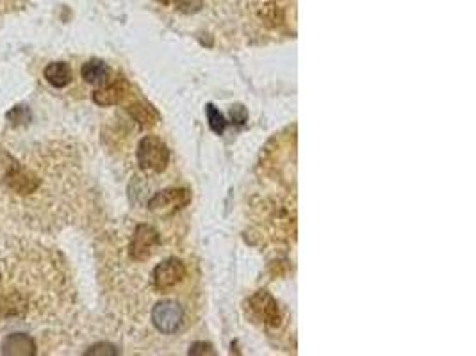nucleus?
I'll list each match as a JSON object with an SVG mask.
<instances>
[{"mask_svg":"<svg viewBox=\"0 0 476 356\" xmlns=\"http://www.w3.org/2000/svg\"><path fill=\"white\" fill-rule=\"evenodd\" d=\"M230 116H232V120H236L237 123H244V121H247V110H244L243 105H236L230 110Z\"/></svg>","mask_w":476,"mask_h":356,"instance_id":"dca6fc26","label":"nucleus"},{"mask_svg":"<svg viewBox=\"0 0 476 356\" xmlns=\"http://www.w3.org/2000/svg\"><path fill=\"white\" fill-rule=\"evenodd\" d=\"M125 96H129V85H127V82L122 80V78L109 82V84L102 85L98 91L93 93L95 103L104 107L120 103Z\"/></svg>","mask_w":476,"mask_h":356,"instance_id":"1a4fd4ad","label":"nucleus"},{"mask_svg":"<svg viewBox=\"0 0 476 356\" xmlns=\"http://www.w3.org/2000/svg\"><path fill=\"white\" fill-rule=\"evenodd\" d=\"M205 112H207L209 127L212 128V132H216V134H223V130H225L227 127V121L225 117H223V114L219 112L212 103H209V105L205 107Z\"/></svg>","mask_w":476,"mask_h":356,"instance_id":"ddd939ff","label":"nucleus"},{"mask_svg":"<svg viewBox=\"0 0 476 356\" xmlns=\"http://www.w3.org/2000/svg\"><path fill=\"white\" fill-rule=\"evenodd\" d=\"M136 159L141 169L161 173L170 162V150L157 135H147L138 145Z\"/></svg>","mask_w":476,"mask_h":356,"instance_id":"f257e3e1","label":"nucleus"},{"mask_svg":"<svg viewBox=\"0 0 476 356\" xmlns=\"http://www.w3.org/2000/svg\"><path fill=\"white\" fill-rule=\"evenodd\" d=\"M0 278H2V276H0Z\"/></svg>","mask_w":476,"mask_h":356,"instance_id":"f3484780","label":"nucleus"},{"mask_svg":"<svg viewBox=\"0 0 476 356\" xmlns=\"http://www.w3.org/2000/svg\"><path fill=\"white\" fill-rule=\"evenodd\" d=\"M129 112L134 120L140 121V123L145 125V127H148V125H152L155 120H157L155 110L152 109L150 105H143V103H133V105L129 107Z\"/></svg>","mask_w":476,"mask_h":356,"instance_id":"f8f14e48","label":"nucleus"},{"mask_svg":"<svg viewBox=\"0 0 476 356\" xmlns=\"http://www.w3.org/2000/svg\"><path fill=\"white\" fill-rule=\"evenodd\" d=\"M191 201L190 189H168V191L157 192L154 198L148 201V209L154 212L170 214L175 210L184 209Z\"/></svg>","mask_w":476,"mask_h":356,"instance_id":"0eeeda50","label":"nucleus"},{"mask_svg":"<svg viewBox=\"0 0 476 356\" xmlns=\"http://www.w3.org/2000/svg\"><path fill=\"white\" fill-rule=\"evenodd\" d=\"M184 310L175 301H161L152 308V324L161 333L172 335L182 326Z\"/></svg>","mask_w":476,"mask_h":356,"instance_id":"20e7f679","label":"nucleus"},{"mask_svg":"<svg viewBox=\"0 0 476 356\" xmlns=\"http://www.w3.org/2000/svg\"><path fill=\"white\" fill-rule=\"evenodd\" d=\"M159 242H161V237H159V231L154 226L138 224L136 230H134L133 241H130V256L136 262H145L157 251Z\"/></svg>","mask_w":476,"mask_h":356,"instance_id":"7ed1b4c3","label":"nucleus"},{"mask_svg":"<svg viewBox=\"0 0 476 356\" xmlns=\"http://www.w3.org/2000/svg\"><path fill=\"white\" fill-rule=\"evenodd\" d=\"M86 355H116L115 347L109 344H98L95 347H91Z\"/></svg>","mask_w":476,"mask_h":356,"instance_id":"2eb2a0df","label":"nucleus"},{"mask_svg":"<svg viewBox=\"0 0 476 356\" xmlns=\"http://www.w3.org/2000/svg\"><path fill=\"white\" fill-rule=\"evenodd\" d=\"M250 310L255 315V319L261 320V323L266 324V326L276 328L280 324V320H282V317H280L279 305H276L275 299H273L271 295L264 290H259L257 294L252 295Z\"/></svg>","mask_w":476,"mask_h":356,"instance_id":"423d86ee","label":"nucleus"},{"mask_svg":"<svg viewBox=\"0 0 476 356\" xmlns=\"http://www.w3.org/2000/svg\"><path fill=\"white\" fill-rule=\"evenodd\" d=\"M4 184L19 196H29L41 187V178L24 164L11 162L4 173Z\"/></svg>","mask_w":476,"mask_h":356,"instance_id":"f03ea898","label":"nucleus"},{"mask_svg":"<svg viewBox=\"0 0 476 356\" xmlns=\"http://www.w3.org/2000/svg\"><path fill=\"white\" fill-rule=\"evenodd\" d=\"M0 352L2 355H22V356H34L36 355V344L33 338L26 333H13L2 340L0 344Z\"/></svg>","mask_w":476,"mask_h":356,"instance_id":"6e6552de","label":"nucleus"},{"mask_svg":"<svg viewBox=\"0 0 476 356\" xmlns=\"http://www.w3.org/2000/svg\"><path fill=\"white\" fill-rule=\"evenodd\" d=\"M184 278H186V266L177 258L165 260L154 269V285L161 292L177 287Z\"/></svg>","mask_w":476,"mask_h":356,"instance_id":"39448f33","label":"nucleus"},{"mask_svg":"<svg viewBox=\"0 0 476 356\" xmlns=\"http://www.w3.org/2000/svg\"><path fill=\"white\" fill-rule=\"evenodd\" d=\"M8 120H11L13 123H16V125L27 123V121L31 120V110H27L24 105L15 107V109L8 112Z\"/></svg>","mask_w":476,"mask_h":356,"instance_id":"4468645a","label":"nucleus"},{"mask_svg":"<svg viewBox=\"0 0 476 356\" xmlns=\"http://www.w3.org/2000/svg\"><path fill=\"white\" fill-rule=\"evenodd\" d=\"M43 75L48 84L54 85V88H66L73 80L72 68L68 63H63V61H54V63L47 64Z\"/></svg>","mask_w":476,"mask_h":356,"instance_id":"9b49d317","label":"nucleus"},{"mask_svg":"<svg viewBox=\"0 0 476 356\" xmlns=\"http://www.w3.org/2000/svg\"><path fill=\"white\" fill-rule=\"evenodd\" d=\"M81 75H83V78L88 84L100 85V88L111 82V68L104 61L98 59H91L84 63L83 68H81Z\"/></svg>","mask_w":476,"mask_h":356,"instance_id":"9d476101","label":"nucleus"}]
</instances>
